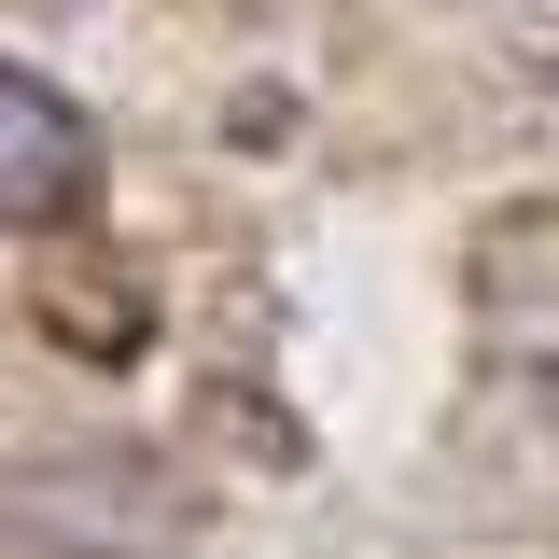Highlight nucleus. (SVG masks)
<instances>
[{
	"label": "nucleus",
	"mask_w": 559,
	"mask_h": 559,
	"mask_svg": "<svg viewBox=\"0 0 559 559\" xmlns=\"http://www.w3.org/2000/svg\"><path fill=\"white\" fill-rule=\"evenodd\" d=\"M0 532L28 559H182L197 546V489L154 448H43L0 476Z\"/></svg>",
	"instance_id": "f257e3e1"
},
{
	"label": "nucleus",
	"mask_w": 559,
	"mask_h": 559,
	"mask_svg": "<svg viewBox=\"0 0 559 559\" xmlns=\"http://www.w3.org/2000/svg\"><path fill=\"white\" fill-rule=\"evenodd\" d=\"M462 308L489 364H559V197H503L462 238Z\"/></svg>",
	"instance_id": "f03ea898"
},
{
	"label": "nucleus",
	"mask_w": 559,
	"mask_h": 559,
	"mask_svg": "<svg viewBox=\"0 0 559 559\" xmlns=\"http://www.w3.org/2000/svg\"><path fill=\"white\" fill-rule=\"evenodd\" d=\"M84 197H98V127L43 70L0 57V224H70Z\"/></svg>",
	"instance_id": "7ed1b4c3"
},
{
	"label": "nucleus",
	"mask_w": 559,
	"mask_h": 559,
	"mask_svg": "<svg viewBox=\"0 0 559 559\" xmlns=\"http://www.w3.org/2000/svg\"><path fill=\"white\" fill-rule=\"evenodd\" d=\"M532 84H546V112H559V43H546V57H532Z\"/></svg>",
	"instance_id": "20e7f679"
}]
</instances>
